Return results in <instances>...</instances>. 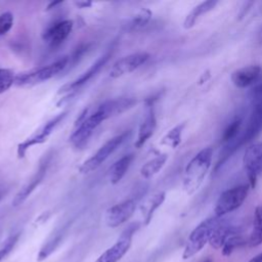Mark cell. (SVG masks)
I'll return each mask as SVG.
<instances>
[{
  "label": "cell",
  "mask_w": 262,
  "mask_h": 262,
  "mask_svg": "<svg viewBox=\"0 0 262 262\" xmlns=\"http://www.w3.org/2000/svg\"><path fill=\"white\" fill-rule=\"evenodd\" d=\"M135 102L134 98H118L100 103L91 114L89 108H85L75 122V129L69 138L70 142L77 148L84 146L103 121L132 107Z\"/></svg>",
  "instance_id": "1"
},
{
  "label": "cell",
  "mask_w": 262,
  "mask_h": 262,
  "mask_svg": "<svg viewBox=\"0 0 262 262\" xmlns=\"http://www.w3.org/2000/svg\"><path fill=\"white\" fill-rule=\"evenodd\" d=\"M213 148L208 146L200 150L184 170L182 187L187 194L194 193L202 185L212 163Z\"/></svg>",
  "instance_id": "2"
},
{
  "label": "cell",
  "mask_w": 262,
  "mask_h": 262,
  "mask_svg": "<svg viewBox=\"0 0 262 262\" xmlns=\"http://www.w3.org/2000/svg\"><path fill=\"white\" fill-rule=\"evenodd\" d=\"M223 220V217L214 216L203 220L199 225H196L186 241L182 258L186 260L199 253L205 247V245L209 243L214 231Z\"/></svg>",
  "instance_id": "3"
},
{
  "label": "cell",
  "mask_w": 262,
  "mask_h": 262,
  "mask_svg": "<svg viewBox=\"0 0 262 262\" xmlns=\"http://www.w3.org/2000/svg\"><path fill=\"white\" fill-rule=\"evenodd\" d=\"M251 112L245 129L243 130L244 143L256 138L262 131V83L257 84L250 95Z\"/></svg>",
  "instance_id": "4"
},
{
  "label": "cell",
  "mask_w": 262,
  "mask_h": 262,
  "mask_svg": "<svg viewBox=\"0 0 262 262\" xmlns=\"http://www.w3.org/2000/svg\"><path fill=\"white\" fill-rule=\"evenodd\" d=\"M69 63V57L62 56L59 59L29 73H21L15 76V84L18 86H31L47 81L60 73Z\"/></svg>",
  "instance_id": "5"
},
{
  "label": "cell",
  "mask_w": 262,
  "mask_h": 262,
  "mask_svg": "<svg viewBox=\"0 0 262 262\" xmlns=\"http://www.w3.org/2000/svg\"><path fill=\"white\" fill-rule=\"evenodd\" d=\"M249 187L250 185L241 184L224 190L216 201L214 207L215 216L223 217L224 215L238 209L247 199Z\"/></svg>",
  "instance_id": "6"
},
{
  "label": "cell",
  "mask_w": 262,
  "mask_h": 262,
  "mask_svg": "<svg viewBox=\"0 0 262 262\" xmlns=\"http://www.w3.org/2000/svg\"><path fill=\"white\" fill-rule=\"evenodd\" d=\"M129 134V131H125L107 140L95 154H93L80 166L79 172L86 174L96 170L112 154H114L123 144V142L128 138Z\"/></svg>",
  "instance_id": "7"
},
{
  "label": "cell",
  "mask_w": 262,
  "mask_h": 262,
  "mask_svg": "<svg viewBox=\"0 0 262 262\" xmlns=\"http://www.w3.org/2000/svg\"><path fill=\"white\" fill-rule=\"evenodd\" d=\"M138 228V224L129 225L117 239V242L106 249L95 262H119L123 256L129 251L132 244V236Z\"/></svg>",
  "instance_id": "8"
},
{
  "label": "cell",
  "mask_w": 262,
  "mask_h": 262,
  "mask_svg": "<svg viewBox=\"0 0 262 262\" xmlns=\"http://www.w3.org/2000/svg\"><path fill=\"white\" fill-rule=\"evenodd\" d=\"M243 164L249 179V185L254 188L257 178L262 174V141L252 143L246 148Z\"/></svg>",
  "instance_id": "9"
},
{
  "label": "cell",
  "mask_w": 262,
  "mask_h": 262,
  "mask_svg": "<svg viewBox=\"0 0 262 262\" xmlns=\"http://www.w3.org/2000/svg\"><path fill=\"white\" fill-rule=\"evenodd\" d=\"M66 116H67V112L56 115L54 118L49 120L40 130H38V132H36L31 137H29L26 140H24L23 142H20L17 145V149H16L17 157L19 159H23L26 156L28 149L31 148L33 145L44 143L48 139L49 135L53 132L55 127L64 119Z\"/></svg>",
  "instance_id": "10"
},
{
  "label": "cell",
  "mask_w": 262,
  "mask_h": 262,
  "mask_svg": "<svg viewBox=\"0 0 262 262\" xmlns=\"http://www.w3.org/2000/svg\"><path fill=\"white\" fill-rule=\"evenodd\" d=\"M136 209V201L134 199L125 200L119 204L110 207L104 214V222L108 227L116 228L127 222Z\"/></svg>",
  "instance_id": "11"
},
{
  "label": "cell",
  "mask_w": 262,
  "mask_h": 262,
  "mask_svg": "<svg viewBox=\"0 0 262 262\" xmlns=\"http://www.w3.org/2000/svg\"><path fill=\"white\" fill-rule=\"evenodd\" d=\"M149 58L147 52H136L124 56L118 59L110 70V77L113 79L120 78L126 74L132 73L142 64H144Z\"/></svg>",
  "instance_id": "12"
},
{
  "label": "cell",
  "mask_w": 262,
  "mask_h": 262,
  "mask_svg": "<svg viewBox=\"0 0 262 262\" xmlns=\"http://www.w3.org/2000/svg\"><path fill=\"white\" fill-rule=\"evenodd\" d=\"M111 56V51H107L106 53H104L103 55H101L93 64H91V67L85 71L82 75H80L77 79L62 85L57 93L58 94H64V93H72L74 91H77L79 88H81L84 84H86L90 79H92L100 70L101 68H103V66L106 63V61L108 60Z\"/></svg>",
  "instance_id": "13"
},
{
  "label": "cell",
  "mask_w": 262,
  "mask_h": 262,
  "mask_svg": "<svg viewBox=\"0 0 262 262\" xmlns=\"http://www.w3.org/2000/svg\"><path fill=\"white\" fill-rule=\"evenodd\" d=\"M74 23L71 19H64L49 26L42 34V38L50 46L60 45L72 33Z\"/></svg>",
  "instance_id": "14"
},
{
  "label": "cell",
  "mask_w": 262,
  "mask_h": 262,
  "mask_svg": "<svg viewBox=\"0 0 262 262\" xmlns=\"http://www.w3.org/2000/svg\"><path fill=\"white\" fill-rule=\"evenodd\" d=\"M262 75V69L259 66L251 64L239 68L231 73L232 84L237 88H247L256 84Z\"/></svg>",
  "instance_id": "15"
},
{
  "label": "cell",
  "mask_w": 262,
  "mask_h": 262,
  "mask_svg": "<svg viewBox=\"0 0 262 262\" xmlns=\"http://www.w3.org/2000/svg\"><path fill=\"white\" fill-rule=\"evenodd\" d=\"M156 127H157V119H156L155 111H154L152 104L149 103L146 106L144 118L138 129L137 138L134 143L135 147L140 148L151 137V135L156 130Z\"/></svg>",
  "instance_id": "16"
},
{
  "label": "cell",
  "mask_w": 262,
  "mask_h": 262,
  "mask_svg": "<svg viewBox=\"0 0 262 262\" xmlns=\"http://www.w3.org/2000/svg\"><path fill=\"white\" fill-rule=\"evenodd\" d=\"M47 171V165L41 164L39 169L37 170V172L33 175V177L29 180V182H27L14 195L11 204L13 207H17L20 206L23 203H25V201L31 195V193L35 190V188H37V186L42 182L43 178L45 177Z\"/></svg>",
  "instance_id": "17"
},
{
  "label": "cell",
  "mask_w": 262,
  "mask_h": 262,
  "mask_svg": "<svg viewBox=\"0 0 262 262\" xmlns=\"http://www.w3.org/2000/svg\"><path fill=\"white\" fill-rule=\"evenodd\" d=\"M239 229L238 227L234 226L233 224L227 222V220H223L222 223L217 227V229L214 231L213 235L211 236L209 244L216 250L221 249L224 245V243L232 235L238 234Z\"/></svg>",
  "instance_id": "18"
},
{
  "label": "cell",
  "mask_w": 262,
  "mask_h": 262,
  "mask_svg": "<svg viewBox=\"0 0 262 262\" xmlns=\"http://www.w3.org/2000/svg\"><path fill=\"white\" fill-rule=\"evenodd\" d=\"M134 159L133 154H128L116 161L108 170V177L112 184L119 183L128 171L132 161Z\"/></svg>",
  "instance_id": "19"
},
{
  "label": "cell",
  "mask_w": 262,
  "mask_h": 262,
  "mask_svg": "<svg viewBox=\"0 0 262 262\" xmlns=\"http://www.w3.org/2000/svg\"><path fill=\"white\" fill-rule=\"evenodd\" d=\"M217 4H218L217 0H207V1H204L200 4H198L196 6H194L191 9V11L186 15V17L183 21L184 29L192 28L201 15L206 14L209 11L213 10Z\"/></svg>",
  "instance_id": "20"
},
{
  "label": "cell",
  "mask_w": 262,
  "mask_h": 262,
  "mask_svg": "<svg viewBox=\"0 0 262 262\" xmlns=\"http://www.w3.org/2000/svg\"><path fill=\"white\" fill-rule=\"evenodd\" d=\"M165 199H166L165 191H159V192L152 194L150 198H148L144 202V204L141 206V212L143 215L145 225H147L150 222V220L154 216V213L164 203Z\"/></svg>",
  "instance_id": "21"
},
{
  "label": "cell",
  "mask_w": 262,
  "mask_h": 262,
  "mask_svg": "<svg viewBox=\"0 0 262 262\" xmlns=\"http://www.w3.org/2000/svg\"><path fill=\"white\" fill-rule=\"evenodd\" d=\"M167 160H168L167 154H160L156 156L155 158H152L151 160L143 164V166L140 168V175L144 179H149L154 177L156 174H158L162 170Z\"/></svg>",
  "instance_id": "22"
},
{
  "label": "cell",
  "mask_w": 262,
  "mask_h": 262,
  "mask_svg": "<svg viewBox=\"0 0 262 262\" xmlns=\"http://www.w3.org/2000/svg\"><path fill=\"white\" fill-rule=\"evenodd\" d=\"M250 247H258L262 244V205L255 209L253 228L248 241Z\"/></svg>",
  "instance_id": "23"
},
{
  "label": "cell",
  "mask_w": 262,
  "mask_h": 262,
  "mask_svg": "<svg viewBox=\"0 0 262 262\" xmlns=\"http://www.w3.org/2000/svg\"><path fill=\"white\" fill-rule=\"evenodd\" d=\"M185 126H186L185 122H182V123L174 126L162 137L160 143L162 145H166L171 148H176L181 142V136H182Z\"/></svg>",
  "instance_id": "24"
},
{
  "label": "cell",
  "mask_w": 262,
  "mask_h": 262,
  "mask_svg": "<svg viewBox=\"0 0 262 262\" xmlns=\"http://www.w3.org/2000/svg\"><path fill=\"white\" fill-rule=\"evenodd\" d=\"M243 120H244V114H238L228 124V126L225 128V130L223 132V135H222V140H223L224 143L236 138L237 136H239L242 134V132H243V130H242Z\"/></svg>",
  "instance_id": "25"
},
{
  "label": "cell",
  "mask_w": 262,
  "mask_h": 262,
  "mask_svg": "<svg viewBox=\"0 0 262 262\" xmlns=\"http://www.w3.org/2000/svg\"><path fill=\"white\" fill-rule=\"evenodd\" d=\"M151 11L148 8H141L131 19L129 27L132 30H137L140 29L148 24V21L151 18Z\"/></svg>",
  "instance_id": "26"
},
{
  "label": "cell",
  "mask_w": 262,
  "mask_h": 262,
  "mask_svg": "<svg viewBox=\"0 0 262 262\" xmlns=\"http://www.w3.org/2000/svg\"><path fill=\"white\" fill-rule=\"evenodd\" d=\"M246 244H247V241L239 233L235 234V235H232L224 243L223 247L221 248L222 255L223 256H230L235 249L241 248Z\"/></svg>",
  "instance_id": "27"
},
{
  "label": "cell",
  "mask_w": 262,
  "mask_h": 262,
  "mask_svg": "<svg viewBox=\"0 0 262 262\" xmlns=\"http://www.w3.org/2000/svg\"><path fill=\"white\" fill-rule=\"evenodd\" d=\"M15 76L10 69L0 68V94L6 92L14 84Z\"/></svg>",
  "instance_id": "28"
},
{
  "label": "cell",
  "mask_w": 262,
  "mask_h": 262,
  "mask_svg": "<svg viewBox=\"0 0 262 262\" xmlns=\"http://www.w3.org/2000/svg\"><path fill=\"white\" fill-rule=\"evenodd\" d=\"M13 14L9 11L0 14V36L7 34L13 26Z\"/></svg>",
  "instance_id": "29"
},
{
  "label": "cell",
  "mask_w": 262,
  "mask_h": 262,
  "mask_svg": "<svg viewBox=\"0 0 262 262\" xmlns=\"http://www.w3.org/2000/svg\"><path fill=\"white\" fill-rule=\"evenodd\" d=\"M18 236H19V233H16L12 236H10L6 242L5 244L3 245V247L0 249V262L10 253V251L13 249V247L15 246L17 239H18Z\"/></svg>",
  "instance_id": "30"
},
{
  "label": "cell",
  "mask_w": 262,
  "mask_h": 262,
  "mask_svg": "<svg viewBox=\"0 0 262 262\" xmlns=\"http://www.w3.org/2000/svg\"><path fill=\"white\" fill-rule=\"evenodd\" d=\"M75 4L78 6V7H80V8H88V7H90L91 5H92V2L91 1H85V0H81V1H77V2H75Z\"/></svg>",
  "instance_id": "31"
},
{
  "label": "cell",
  "mask_w": 262,
  "mask_h": 262,
  "mask_svg": "<svg viewBox=\"0 0 262 262\" xmlns=\"http://www.w3.org/2000/svg\"><path fill=\"white\" fill-rule=\"evenodd\" d=\"M248 262H262V252L257 254L256 256H254L251 260H249Z\"/></svg>",
  "instance_id": "32"
},
{
  "label": "cell",
  "mask_w": 262,
  "mask_h": 262,
  "mask_svg": "<svg viewBox=\"0 0 262 262\" xmlns=\"http://www.w3.org/2000/svg\"><path fill=\"white\" fill-rule=\"evenodd\" d=\"M60 3H61V1H55V2H50V3L48 4V6H47L46 10H50L51 8L55 7V5H57V4H60Z\"/></svg>",
  "instance_id": "33"
},
{
  "label": "cell",
  "mask_w": 262,
  "mask_h": 262,
  "mask_svg": "<svg viewBox=\"0 0 262 262\" xmlns=\"http://www.w3.org/2000/svg\"><path fill=\"white\" fill-rule=\"evenodd\" d=\"M204 262H212V260H211V259H207V260H205Z\"/></svg>",
  "instance_id": "34"
}]
</instances>
